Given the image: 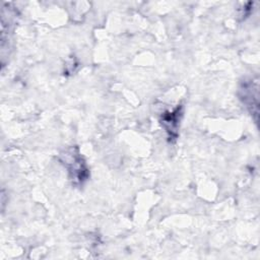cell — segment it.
<instances>
[{"mask_svg":"<svg viewBox=\"0 0 260 260\" xmlns=\"http://www.w3.org/2000/svg\"><path fill=\"white\" fill-rule=\"evenodd\" d=\"M239 98L242 103L246 106L255 122H258L259 113V85L258 79L254 78H244L240 82Z\"/></svg>","mask_w":260,"mask_h":260,"instance_id":"2","label":"cell"},{"mask_svg":"<svg viewBox=\"0 0 260 260\" xmlns=\"http://www.w3.org/2000/svg\"><path fill=\"white\" fill-rule=\"evenodd\" d=\"M60 160L68 171V176L73 185L80 186L89 177L87 165L77 146H70L60 153Z\"/></svg>","mask_w":260,"mask_h":260,"instance_id":"1","label":"cell"},{"mask_svg":"<svg viewBox=\"0 0 260 260\" xmlns=\"http://www.w3.org/2000/svg\"><path fill=\"white\" fill-rule=\"evenodd\" d=\"M183 116V107L177 106L173 111L165 112L160 117V124L166 130L168 137L171 141H174L178 137V131L180 127V121Z\"/></svg>","mask_w":260,"mask_h":260,"instance_id":"3","label":"cell"}]
</instances>
